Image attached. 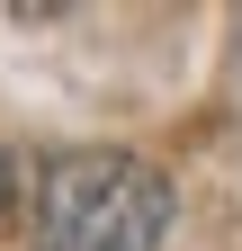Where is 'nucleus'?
I'll use <instances>...</instances> for the list:
<instances>
[{
  "instance_id": "nucleus-1",
  "label": "nucleus",
  "mask_w": 242,
  "mask_h": 251,
  "mask_svg": "<svg viewBox=\"0 0 242 251\" xmlns=\"http://www.w3.org/2000/svg\"><path fill=\"white\" fill-rule=\"evenodd\" d=\"M170 179L135 152H63L36 188V251H162Z\"/></svg>"
}]
</instances>
